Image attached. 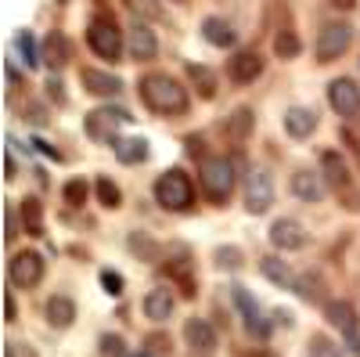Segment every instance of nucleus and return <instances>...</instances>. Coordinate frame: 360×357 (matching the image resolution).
<instances>
[{
	"mask_svg": "<svg viewBox=\"0 0 360 357\" xmlns=\"http://www.w3.org/2000/svg\"><path fill=\"white\" fill-rule=\"evenodd\" d=\"M270 206H274V181H270V173L263 166H256L245 177V210L259 217V213L270 210Z\"/></svg>",
	"mask_w": 360,
	"mask_h": 357,
	"instance_id": "6e6552de",
	"label": "nucleus"
},
{
	"mask_svg": "<svg viewBox=\"0 0 360 357\" xmlns=\"http://www.w3.org/2000/svg\"><path fill=\"white\" fill-rule=\"evenodd\" d=\"M249 130H252V108H234V115L227 119V137L234 141V144H242L245 137H249Z\"/></svg>",
	"mask_w": 360,
	"mask_h": 357,
	"instance_id": "cd10ccee",
	"label": "nucleus"
},
{
	"mask_svg": "<svg viewBox=\"0 0 360 357\" xmlns=\"http://www.w3.org/2000/svg\"><path fill=\"white\" fill-rule=\"evenodd\" d=\"M231 300H234V307H238V314H242V321H245V329L252 332V336H266V321L259 318V307H256V300L249 296V289L245 285H231Z\"/></svg>",
	"mask_w": 360,
	"mask_h": 357,
	"instance_id": "4468645a",
	"label": "nucleus"
},
{
	"mask_svg": "<svg viewBox=\"0 0 360 357\" xmlns=\"http://www.w3.org/2000/svg\"><path fill=\"white\" fill-rule=\"evenodd\" d=\"M62 195H65L69 206H83V202H86V181H79V177H76V181H69V184L62 188Z\"/></svg>",
	"mask_w": 360,
	"mask_h": 357,
	"instance_id": "f704fd0d",
	"label": "nucleus"
},
{
	"mask_svg": "<svg viewBox=\"0 0 360 357\" xmlns=\"http://www.w3.org/2000/svg\"><path fill=\"white\" fill-rule=\"evenodd\" d=\"M112 148H115V159L123 166H137V163H144L148 156H152V148H148L144 137H119Z\"/></svg>",
	"mask_w": 360,
	"mask_h": 357,
	"instance_id": "412c9836",
	"label": "nucleus"
},
{
	"mask_svg": "<svg viewBox=\"0 0 360 357\" xmlns=\"http://www.w3.org/2000/svg\"><path fill=\"white\" fill-rule=\"evenodd\" d=\"M101 285H105V292L108 296H123V275H119V271H108V267H105V271H101Z\"/></svg>",
	"mask_w": 360,
	"mask_h": 357,
	"instance_id": "c9c22d12",
	"label": "nucleus"
},
{
	"mask_svg": "<svg viewBox=\"0 0 360 357\" xmlns=\"http://www.w3.org/2000/svg\"><path fill=\"white\" fill-rule=\"evenodd\" d=\"M227 76L238 83V87H245V83H256L263 76V58L256 51H238L231 58V65H227Z\"/></svg>",
	"mask_w": 360,
	"mask_h": 357,
	"instance_id": "2eb2a0df",
	"label": "nucleus"
},
{
	"mask_svg": "<svg viewBox=\"0 0 360 357\" xmlns=\"http://www.w3.org/2000/svg\"><path fill=\"white\" fill-rule=\"evenodd\" d=\"M33 144H37V152H44L47 159H54V163H58V159H62V152H58V148H54V144H47V141H40V137H33Z\"/></svg>",
	"mask_w": 360,
	"mask_h": 357,
	"instance_id": "a19ab883",
	"label": "nucleus"
},
{
	"mask_svg": "<svg viewBox=\"0 0 360 357\" xmlns=\"http://www.w3.org/2000/svg\"><path fill=\"white\" fill-rule=\"evenodd\" d=\"M274 51H278V58H295L299 51H303V44H299V37L292 33V29H281V33L274 37Z\"/></svg>",
	"mask_w": 360,
	"mask_h": 357,
	"instance_id": "473e14b6",
	"label": "nucleus"
},
{
	"mask_svg": "<svg viewBox=\"0 0 360 357\" xmlns=\"http://www.w3.org/2000/svg\"><path fill=\"white\" fill-rule=\"evenodd\" d=\"M98 199H101L105 210H119V206H123V192H119L108 177H98Z\"/></svg>",
	"mask_w": 360,
	"mask_h": 357,
	"instance_id": "2f4dec72",
	"label": "nucleus"
},
{
	"mask_svg": "<svg viewBox=\"0 0 360 357\" xmlns=\"http://www.w3.org/2000/svg\"><path fill=\"white\" fill-rule=\"evenodd\" d=\"M15 51H18V58L25 62V69H37L44 58H40V51H37V40H33V33L29 29H22V33L15 37Z\"/></svg>",
	"mask_w": 360,
	"mask_h": 357,
	"instance_id": "c756f323",
	"label": "nucleus"
},
{
	"mask_svg": "<svg viewBox=\"0 0 360 357\" xmlns=\"http://www.w3.org/2000/svg\"><path fill=\"white\" fill-rule=\"evenodd\" d=\"M324 318L332 321L335 329H342V336H353V332H356V311H353V303H346V300L324 303Z\"/></svg>",
	"mask_w": 360,
	"mask_h": 357,
	"instance_id": "5701e85b",
	"label": "nucleus"
},
{
	"mask_svg": "<svg viewBox=\"0 0 360 357\" xmlns=\"http://www.w3.org/2000/svg\"><path fill=\"white\" fill-rule=\"evenodd\" d=\"M259 271H263L270 282H274L278 289H292V292L299 289V275L292 271V267H288L281 256H263V260H259Z\"/></svg>",
	"mask_w": 360,
	"mask_h": 357,
	"instance_id": "a211bd4d",
	"label": "nucleus"
},
{
	"mask_svg": "<svg viewBox=\"0 0 360 357\" xmlns=\"http://www.w3.org/2000/svg\"><path fill=\"white\" fill-rule=\"evenodd\" d=\"M79 83H83V91L94 94V98H115L119 91H123L119 76L101 73V69H79Z\"/></svg>",
	"mask_w": 360,
	"mask_h": 357,
	"instance_id": "dca6fc26",
	"label": "nucleus"
},
{
	"mask_svg": "<svg viewBox=\"0 0 360 357\" xmlns=\"http://www.w3.org/2000/svg\"><path fill=\"white\" fill-rule=\"evenodd\" d=\"M18 213H22L25 234H44V206H40V199H22Z\"/></svg>",
	"mask_w": 360,
	"mask_h": 357,
	"instance_id": "a878e982",
	"label": "nucleus"
},
{
	"mask_svg": "<svg viewBox=\"0 0 360 357\" xmlns=\"http://www.w3.org/2000/svg\"><path fill=\"white\" fill-rule=\"evenodd\" d=\"M184 339L191 346V357H213L217 353V332L205 318H188L184 325Z\"/></svg>",
	"mask_w": 360,
	"mask_h": 357,
	"instance_id": "ddd939ff",
	"label": "nucleus"
},
{
	"mask_svg": "<svg viewBox=\"0 0 360 357\" xmlns=\"http://www.w3.org/2000/svg\"><path fill=\"white\" fill-rule=\"evenodd\" d=\"M130 11L144 22H162L166 18V8H162V0H127Z\"/></svg>",
	"mask_w": 360,
	"mask_h": 357,
	"instance_id": "7c9ffc66",
	"label": "nucleus"
},
{
	"mask_svg": "<svg viewBox=\"0 0 360 357\" xmlns=\"http://www.w3.org/2000/svg\"><path fill=\"white\" fill-rule=\"evenodd\" d=\"M4 177H8V181H11V177H15V159H11V152L4 156Z\"/></svg>",
	"mask_w": 360,
	"mask_h": 357,
	"instance_id": "a18cd8bd",
	"label": "nucleus"
},
{
	"mask_svg": "<svg viewBox=\"0 0 360 357\" xmlns=\"http://www.w3.org/2000/svg\"><path fill=\"white\" fill-rule=\"evenodd\" d=\"M328 105H332L342 119H356L360 115V87L353 80H332L328 83Z\"/></svg>",
	"mask_w": 360,
	"mask_h": 357,
	"instance_id": "9d476101",
	"label": "nucleus"
},
{
	"mask_svg": "<svg viewBox=\"0 0 360 357\" xmlns=\"http://www.w3.org/2000/svg\"><path fill=\"white\" fill-rule=\"evenodd\" d=\"M47 94H51L54 101H65V94H62V83H58V80H51V83H47Z\"/></svg>",
	"mask_w": 360,
	"mask_h": 357,
	"instance_id": "37998d69",
	"label": "nucleus"
},
{
	"mask_svg": "<svg viewBox=\"0 0 360 357\" xmlns=\"http://www.w3.org/2000/svg\"><path fill=\"white\" fill-rule=\"evenodd\" d=\"M141 101L159 115H184L188 112V91L169 73H148L141 80Z\"/></svg>",
	"mask_w": 360,
	"mask_h": 357,
	"instance_id": "f257e3e1",
	"label": "nucleus"
},
{
	"mask_svg": "<svg viewBox=\"0 0 360 357\" xmlns=\"http://www.w3.org/2000/svg\"><path fill=\"white\" fill-rule=\"evenodd\" d=\"M101 353H108V357H123V353H127L123 336H101Z\"/></svg>",
	"mask_w": 360,
	"mask_h": 357,
	"instance_id": "4c0bfd02",
	"label": "nucleus"
},
{
	"mask_svg": "<svg viewBox=\"0 0 360 357\" xmlns=\"http://www.w3.org/2000/svg\"><path fill=\"white\" fill-rule=\"evenodd\" d=\"M349 346H353V353H356V357H360V336H356V332H353V336H349Z\"/></svg>",
	"mask_w": 360,
	"mask_h": 357,
	"instance_id": "49530a36",
	"label": "nucleus"
},
{
	"mask_svg": "<svg viewBox=\"0 0 360 357\" xmlns=\"http://www.w3.org/2000/svg\"><path fill=\"white\" fill-rule=\"evenodd\" d=\"M307 357H342V350L328 339V336H310V343H307Z\"/></svg>",
	"mask_w": 360,
	"mask_h": 357,
	"instance_id": "72a5a7b5",
	"label": "nucleus"
},
{
	"mask_svg": "<svg viewBox=\"0 0 360 357\" xmlns=\"http://www.w3.org/2000/svg\"><path fill=\"white\" fill-rule=\"evenodd\" d=\"M217 267H231V271H238L242 267V249H217Z\"/></svg>",
	"mask_w": 360,
	"mask_h": 357,
	"instance_id": "e433bc0d",
	"label": "nucleus"
},
{
	"mask_svg": "<svg viewBox=\"0 0 360 357\" xmlns=\"http://www.w3.org/2000/svg\"><path fill=\"white\" fill-rule=\"evenodd\" d=\"M332 8H339V11H353V8H356V0H332Z\"/></svg>",
	"mask_w": 360,
	"mask_h": 357,
	"instance_id": "c03bdc74",
	"label": "nucleus"
},
{
	"mask_svg": "<svg viewBox=\"0 0 360 357\" xmlns=\"http://www.w3.org/2000/svg\"><path fill=\"white\" fill-rule=\"evenodd\" d=\"M310 242V234L303 231V224L292 220V217H281L270 224V246L274 249H285V253H295V249H303Z\"/></svg>",
	"mask_w": 360,
	"mask_h": 357,
	"instance_id": "f8f14e48",
	"label": "nucleus"
},
{
	"mask_svg": "<svg viewBox=\"0 0 360 357\" xmlns=\"http://www.w3.org/2000/svg\"><path fill=\"white\" fill-rule=\"evenodd\" d=\"M127 246H130V253H134V256H141V260H148V263H152V260H159V253H162L155 238H148L144 231H130Z\"/></svg>",
	"mask_w": 360,
	"mask_h": 357,
	"instance_id": "c85d7f7f",
	"label": "nucleus"
},
{
	"mask_svg": "<svg viewBox=\"0 0 360 357\" xmlns=\"http://www.w3.org/2000/svg\"><path fill=\"white\" fill-rule=\"evenodd\" d=\"M15 238H18V220H15V210L8 206L4 210V242H15Z\"/></svg>",
	"mask_w": 360,
	"mask_h": 357,
	"instance_id": "ea45409f",
	"label": "nucleus"
},
{
	"mask_svg": "<svg viewBox=\"0 0 360 357\" xmlns=\"http://www.w3.org/2000/svg\"><path fill=\"white\" fill-rule=\"evenodd\" d=\"M18 318V307H15V296L4 292V321H15Z\"/></svg>",
	"mask_w": 360,
	"mask_h": 357,
	"instance_id": "79ce46f5",
	"label": "nucleus"
},
{
	"mask_svg": "<svg viewBox=\"0 0 360 357\" xmlns=\"http://www.w3.org/2000/svg\"><path fill=\"white\" fill-rule=\"evenodd\" d=\"M155 202L162 206L166 213H184V210H191V202H195L191 177H188L184 170H166L159 181H155Z\"/></svg>",
	"mask_w": 360,
	"mask_h": 357,
	"instance_id": "20e7f679",
	"label": "nucleus"
},
{
	"mask_svg": "<svg viewBox=\"0 0 360 357\" xmlns=\"http://www.w3.org/2000/svg\"><path fill=\"white\" fill-rule=\"evenodd\" d=\"M292 195L303 202H321L324 199V177L314 170H295L292 173Z\"/></svg>",
	"mask_w": 360,
	"mask_h": 357,
	"instance_id": "f3484780",
	"label": "nucleus"
},
{
	"mask_svg": "<svg viewBox=\"0 0 360 357\" xmlns=\"http://www.w3.org/2000/svg\"><path fill=\"white\" fill-rule=\"evenodd\" d=\"M44 314H47L51 329H69V325L76 321V303L69 300V296H51L47 307H44Z\"/></svg>",
	"mask_w": 360,
	"mask_h": 357,
	"instance_id": "4be33fe9",
	"label": "nucleus"
},
{
	"mask_svg": "<svg viewBox=\"0 0 360 357\" xmlns=\"http://www.w3.org/2000/svg\"><path fill=\"white\" fill-rule=\"evenodd\" d=\"M127 54L134 58V62H152V58L159 54V40H155L152 29H148L144 18H137L127 29Z\"/></svg>",
	"mask_w": 360,
	"mask_h": 357,
	"instance_id": "9b49d317",
	"label": "nucleus"
},
{
	"mask_svg": "<svg viewBox=\"0 0 360 357\" xmlns=\"http://www.w3.org/2000/svg\"><path fill=\"white\" fill-rule=\"evenodd\" d=\"M8 278L18 289H33L44 278V256L40 253H15L8 260Z\"/></svg>",
	"mask_w": 360,
	"mask_h": 357,
	"instance_id": "1a4fd4ad",
	"label": "nucleus"
},
{
	"mask_svg": "<svg viewBox=\"0 0 360 357\" xmlns=\"http://www.w3.org/2000/svg\"><path fill=\"white\" fill-rule=\"evenodd\" d=\"M188 80L195 83V91L198 98H217V73L213 69H205V65H188Z\"/></svg>",
	"mask_w": 360,
	"mask_h": 357,
	"instance_id": "bb28decb",
	"label": "nucleus"
},
{
	"mask_svg": "<svg viewBox=\"0 0 360 357\" xmlns=\"http://www.w3.org/2000/svg\"><path fill=\"white\" fill-rule=\"evenodd\" d=\"M4 357H37V350L29 346V343H4Z\"/></svg>",
	"mask_w": 360,
	"mask_h": 357,
	"instance_id": "58836bf2",
	"label": "nucleus"
},
{
	"mask_svg": "<svg viewBox=\"0 0 360 357\" xmlns=\"http://www.w3.org/2000/svg\"><path fill=\"white\" fill-rule=\"evenodd\" d=\"M130 119H134V115H130L127 108H112V105H108V108H94V112L86 115V134L94 137V141L115 144V141H119L115 130H119V127H127Z\"/></svg>",
	"mask_w": 360,
	"mask_h": 357,
	"instance_id": "0eeeda50",
	"label": "nucleus"
},
{
	"mask_svg": "<svg viewBox=\"0 0 360 357\" xmlns=\"http://www.w3.org/2000/svg\"><path fill=\"white\" fill-rule=\"evenodd\" d=\"M353 44V25L346 22H324L321 33H317V62L328 65L335 62V58H342Z\"/></svg>",
	"mask_w": 360,
	"mask_h": 357,
	"instance_id": "39448f33",
	"label": "nucleus"
},
{
	"mask_svg": "<svg viewBox=\"0 0 360 357\" xmlns=\"http://www.w3.org/2000/svg\"><path fill=\"white\" fill-rule=\"evenodd\" d=\"M86 44L98 58H105V62H119V58H123V47H127L123 29L115 25L112 15H94L86 22Z\"/></svg>",
	"mask_w": 360,
	"mask_h": 357,
	"instance_id": "7ed1b4c3",
	"label": "nucleus"
},
{
	"mask_svg": "<svg viewBox=\"0 0 360 357\" xmlns=\"http://www.w3.org/2000/svg\"><path fill=\"white\" fill-rule=\"evenodd\" d=\"M321 177H324V184L332 188L335 195H346V206H356L360 199H356V188H353V177H349V170H346V163H342V156L339 152H321Z\"/></svg>",
	"mask_w": 360,
	"mask_h": 357,
	"instance_id": "423d86ee",
	"label": "nucleus"
},
{
	"mask_svg": "<svg viewBox=\"0 0 360 357\" xmlns=\"http://www.w3.org/2000/svg\"><path fill=\"white\" fill-rule=\"evenodd\" d=\"M40 58H44V62H47L51 69H62V65L69 62V40H65L62 33H51V37L44 40Z\"/></svg>",
	"mask_w": 360,
	"mask_h": 357,
	"instance_id": "393cba45",
	"label": "nucleus"
},
{
	"mask_svg": "<svg viewBox=\"0 0 360 357\" xmlns=\"http://www.w3.org/2000/svg\"><path fill=\"white\" fill-rule=\"evenodd\" d=\"M173 307H176V300L169 289H152L144 296V318H152V321H169Z\"/></svg>",
	"mask_w": 360,
	"mask_h": 357,
	"instance_id": "aec40b11",
	"label": "nucleus"
},
{
	"mask_svg": "<svg viewBox=\"0 0 360 357\" xmlns=\"http://www.w3.org/2000/svg\"><path fill=\"white\" fill-rule=\"evenodd\" d=\"M202 37L213 44V47H220V51L234 47V29H231V22H224V18H217V15H209V18L202 22Z\"/></svg>",
	"mask_w": 360,
	"mask_h": 357,
	"instance_id": "b1692460",
	"label": "nucleus"
},
{
	"mask_svg": "<svg viewBox=\"0 0 360 357\" xmlns=\"http://www.w3.org/2000/svg\"><path fill=\"white\" fill-rule=\"evenodd\" d=\"M285 130H288V137H295V141L310 137V134L317 130V112H310V108H303V105L288 108V112H285Z\"/></svg>",
	"mask_w": 360,
	"mask_h": 357,
	"instance_id": "6ab92c4d",
	"label": "nucleus"
},
{
	"mask_svg": "<svg viewBox=\"0 0 360 357\" xmlns=\"http://www.w3.org/2000/svg\"><path fill=\"white\" fill-rule=\"evenodd\" d=\"M198 181H202V192L209 195V202L224 206L234 192V163L224 156H205L198 163Z\"/></svg>",
	"mask_w": 360,
	"mask_h": 357,
	"instance_id": "f03ea898",
	"label": "nucleus"
}]
</instances>
